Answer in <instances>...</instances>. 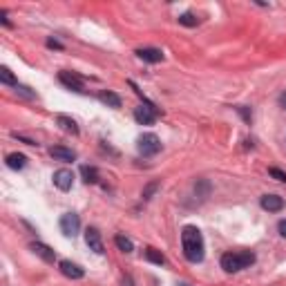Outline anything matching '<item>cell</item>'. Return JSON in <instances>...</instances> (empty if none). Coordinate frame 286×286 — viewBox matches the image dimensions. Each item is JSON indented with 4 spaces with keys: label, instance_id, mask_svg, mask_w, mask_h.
<instances>
[{
    "label": "cell",
    "instance_id": "6da1fadb",
    "mask_svg": "<svg viewBox=\"0 0 286 286\" xmlns=\"http://www.w3.org/2000/svg\"><path fill=\"white\" fill-rule=\"evenodd\" d=\"M181 246H184V255L186 259L192 264L201 262L206 255V246H204V237H201V231L197 226H186L181 231Z\"/></svg>",
    "mask_w": 286,
    "mask_h": 286
},
{
    "label": "cell",
    "instance_id": "7a4b0ae2",
    "mask_svg": "<svg viewBox=\"0 0 286 286\" xmlns=\"http://www.w3.org/2000/svg\"><path fill=\"white\" fill-rule=\"evenodd\" d=\"M251 264H255V255L251 251L221 255V268L226 270V273H237V270H242V268H248Z\"/></svg>",
    "mask_w": 286,
    "mask_h": 286
},
{
    "label": "cell",
    "instance_id": "3957f363",
    "mask_svg": "<svg viewBox=\"0 0 286 286\" xmlns=\"http://www.w3.org/2000/svg\"><path fill=\"white\" fill-rule=\"evenodd\" d=\"M137 148H139V154H143V157H154L157 152H161V139L152 132L141 134L137 141Z\"/></svg>",
    "mask_w": 286,
    "mask_h": 286
},
{
    "label": "cell",
    "instance_id": "277c9868",
    "mask_svg": "<svg viewBox=\"0 0 286 286\" xmlns=\"http://www.w3.org/2000/svg\"><path fill=\"white\" fill-rule=\"evenodd\" d=\"M61 231H63V235L67 237H76L81 231V219L76 212H65L63 217H61Z\"/></svg>",
    "mask_w": 286,
    "mask_h": 286
},
{
    "label": "cell",
    "instance_id": "5b68a950",
    "mask_svg": "<svg viewBox=\"0 0 286 286\" xmlns=\"http://www.w3.org/2000/svg\"><path fill=\"white\" fill-rule=\"evenodd\" d=\"M134 121L141 126H152L157 121V110L154 105H137L134 107Z\"/></svg>",
    "mask_w": 286,
    "mask_h": 286
},
{
    "label": "cell",
    "instance_id": "8992f818",
    "mask_svg": "<svg viewBox=\"0 0 286 286\" xmlns=\"http://www.w3.org/2000/svg\"><path fill=\"white\" fill-rule=\"evenodd\" d=\"M51 179H54V186H56V188L63 190V192L72 190V186H74V173H72V170H67V168L56 170Z\"/></svg>",
    "mask_w": 286,
    "mask_h": 286
},
{
    "label": "cell",
    "instance_id": "52a82bcc",
    "mask_svg": "<svg viewBox=\"0 0 286 286\" xmlns=\"http://www.w3.org/2000/svg\"><path fill=\"white\" fill-rule=\"evenodd\" d=\"M85 244L90 246V251H94L96 255H103V253H105V246H103L101 233H98L96 228H87V231H85Z\"/></svg>",
    "mask_w": 286,
    "mask_h": 286
},
{
    "label": "cell",
    "instance_id": "ba28073f",
    "mask_svg": "<svg viewBox=\"0 0 286 286\" xmlns=\"http://www.w3.org/2000/svg\"><path fill=\"white\" fill-rule=\"evenodd\" d=\"M59 81L63 83L65 87H70V90H74V92H79V94H83V79L81 76H76V74H72V72H61L59 74Z\"/></svg>",
    "mask_w": 286,
    "mask_h": 286
},
{
    "label": "cell",
    "instance_id": "9c48e42d",
    "mask_svg": "<svg viewBox=\"0 0 286 286\" xmlns=\"http://www.w3.org/2000/svg\"><path fill=\"white\" fill-rule=\"evenodd\" d=\"M59 268H61V273H63L65 277H70V279H81L83 275H85V270H83L79 264H72L70 259H61Z\"/></svg>",
    "mask_w": 286,
    "mask_h": 286
},
{
    "label": "cell",
    "instance_id": "30bf717a",
    "mask_svg": "<svg viewBox=\"0 0 286 286\" xmlns=\"http://www.w3.org/2000/svg\"><path fill=\"white\" fill-rule=\"evenodd\" d=\"M137 56L143 61V63H161L163 61V51L157 49V47H141L137 49Z\"/></svg>",
    "mask_w": 286,
    "mask_h": 286
},
{
    "label": "cell",
    "instance_id": "8fae6325",
    "mask_svg": "<svg viewBox=\"0 0 286 286\" xmlns=\"http://www.w3.org/2000/svg\"><path fill=\"white\" fill-rule=\"evenodd\" d=\"M259 204H262V208L268 212H279L284 208V199L279 195H264L262 199H259Z\"/></svg>",
    "mask_w": 286,
    "mask_h": 286
},
{
    "label": "cell",
    "instance_id": "7c38bea8",
    "mask_svg": "<svg viewBox=\"0 0 286 286\" xmlns=\"http://www.w3.org/2000/svg\"><path fill=\"white\" fill-rule=\"evenodd\" d=\"M29 248H32V251L36 253V255H38V257H43L45 259V262H54V259H56V253L54 251H51V248L49 246H45V244H40V242H34V244H29Z\"/></svg>",
    "mask_w": 286,
    "mask_h": 286
},
{
    "label": "cell",
    "instance_id": "4fadbf2b",
    "mask_svg": "<svg viewBox=\"0 0 286 286\" xmlns=\"http://www.w3.org/2000/svg\"><path fill=\"white\" fill-rule=\"evenodd\" d=\"M56 123H59L67 134H74V137L79 134V126H76V121L74 119H70V117H65V114H59V117H56Z\"/></svg>",
    "mask_w": 286,
    "mask_h": 286
},
{
    "label": "cell",
    "instance_id": "5bb4252c",
    "mask_svg": "<svg viewBox=\"0 0 286 286\" xmlns=\"http://www.w3.org/2000/svg\"><path fill=\"white\" fill-rule=\"evenodd\" d=\"M49 154L54 159H59V161H74L76 159V152H72V150L63 148V145H54V148L49 150Z\"/></svg>",
    "mask_w": 286,
    "mask_h": 286
},
{
    "label": "cell",
    "instance_id": "9a60e30c",
    "mask_svg": "<svg viewBox=\"0 0 286 286\" xmlns=\"http://www.w3.org/2000/svg\"><path fill=\"white\" fill-rule=\"evenodd\" d=\"M7 165L12 170H23L27 165V157L20 152H12V154H7Z\"/></svg>",
    "mask_w": 286,
    "mask_h": 286
},
{
    "label": "cell",
    "instance_id": "2e32d148",
    "mask_svg": "<svg viewBox=\"0 0 286 286\" xmlns=\"http://www.w3.org/2000/svg\"><path fill=\"white\" fill-rule=\"evenodd\" d=\"M98 98H101V103H105L110 107H121V96L114 94V92H101Z\"/></svg>",
    "mask_w": 286,
    "mask_h": 286
},
{
    "label": "cell",
    "instance_id": "e0dca14e",
    "mask_svg": "<svg viewBox=\"0 0 286 286\" xmlns=\"http://www.w3.org/2000/svg\"><path fill=\"white\" fill-rule=\"evenodd\" d=\"M114 244H117V248H119V251H123V253H132L134 251L132 239L126 237V235H117V237H114Z\"/></svg>",
    "mask_w": 286,
    "mask_h": 286
},
{
    "label": "cell",
    "instance_id": "ac0fdd59",
    "mask_svg": "<svg viewBox=\"0 0 286 286\" xmlns=\"http://www.w3.org/2000/svg\"><path fill=\"white\" fill-rule=\"evenodd\" d=\"M145 259H148V262H152V264H157V266H163V264H165L163 253L157 251V248H148V251H145Z\"/></svg>",
    "mask_w": 286,
    "mask_h": 286
},
{
    "label": "cell",
    "instance_id": "d6986e66",
    "mask_svg": "<svg viewBox=\"0 0 286 286\" xmlns=\"http://www.w3.org/2000/svg\"><path fill=\"white\" fill-rule=\"evenodd\" d=\"M81 175L87 184H98V170L92 168V165H83L81 168Z\"/></svg>",
    "mask_w": 286,
    "mask_h": 286
},
{
    "label": "cell",
    "instance_id": "ffe728a7",
    "mask_svg": "<svg viewBox=\"0 0 286 286\" xmlns=\"http://www.w3.org/2000/svg\"><path fill=\"white\" fill-rule=\"evenodd\" d=\"M0 81H3L5 85H14V87H18L16 76L12 74V70H9V67H0Z\"/></svg>",
    "mask_w": 286,
    "mask_h": 286
},
{
    "label": "cell",
    "instance_id": "44dd1931",
    "mask_svg": "<svg viewBox=\"0 0 286 286\" xmlns=\"http://www.w3.org/2000/svg\"><path fill=\"white\" fill-rule=\"evenodd\" d=\"M179 25H184V27H197V25H199V18H197L195 14L186 12L179 16Z\"/></svg>",
    "mask_w": 286,
    "mask_h": 286
},
{
    "label": "cell",
    "instance_id": "7402d4cb",
    "mask_svg": "<svg viewBox=\"0 0 286 286\" xmlns=\"http://www.w3.org/2000/svg\"><path fill=\"white\" fill-rule=\"evenodd\" d=\"M157 188H159V181H152V184H148V186H145V188H143V199L148 201L150 197H152L154 192H157Z\"/></svg>",
    "mask_w": 286,
    "mask_h": 286
},
{
    "label": "cell",
    "instance_id": "603a6c76",
    "mask_svg": "<svg viewBox=\"0 0 286 286\" xmlns=\"http://www.w3.org/2000/svg\"><path fill=\"white\" fill-rule=\"evenodd\" d=\"M237 112L242 114V119H244V121H246V123H251V121H253V112H251V107H246V105H239V107H237Z\"/></svg>",
    "mask_w": 286,
    "mask_h": 286
},
{
    "label": "cell",
    "instance_id": "cb8c5ba5",
    "mask_svg": "<svg viewBox=\"0 0 286 286\" xmlns=\"http://www.w3.org/2000/svg\"><path fill=\"white\" fill-rule=\"evenodd\" d=\"M268 175L273 177V179H277V181H282V184H286V173H282L279 168H270Z\"/></svg>",
    "mask_w": 286,
    "mask_h": 286
},
{
    "label": "cell",
    "instance_id": "d4e9b609",
    "mask_svg": "<svg viewBox=\"0 0 286 286\" xmlns=\"http://www.w3.org/2000/svg\"><path fill=\"white\" fill-rule=\"evenodd\" d=\"M16 90H18V94H23V96H27V98H36V94H34V92L29 90V87H25V85H18Z\"/></svg>",
    "mask_w": 286,
    "mask_h": 286
},
{
    "label": "cell",
    "instance_id": "484cf974",
    "mask_svg": "<svg viewBox=\"0 0 286 286\" xmlns=\"http://www.w3.org/2000/svg\"><path fill=\"white\" fill-rule=\"evenodd\" d=\"M47 47H51V49H63V45L59 43V40H54V38H49L47 40Z\"/></svg>",
    "mask_w": 286,
    "mask_h": 286
},
{
    "label": "cell",
    "instance_id": "4316f807",
    "mask_svg": "<svg viewBox=\"0 0 286 286\" xmlns=\"http://www.w3.org/2000/svg\"><path fill=\"white\" fill-rule=\"evenodd\" d=\"M277 231H279V235H282V237H286V219H282L277 223Z\"/></svg>",
    "mask_w": 286,
    "mask_h": 286
},
{
    "label": "cell",
    "instance_id": "83f0119b",
    "mask_svg": "<svg viewBox=\"0 0 286 286\" xmlns=\"http://www.w3.org/2000/svg\"><path fill=\"white\" fill-rule=\"evenodd\" d=\"M279 105H282L284 110H286V92H282V94H279Z\"/></svg>",
    "mask_w": 286,
    "mask_h": 286
},
{
    "label": "cell",
    "instance_id": "f1b7e54d",
    "mask_svg": "<svg viewBox=\"0 0 286 286\" xmlns=\"http://www.w3.org/2000/svg\"><path fill=\"white\" fill-rule=\"evenodd\" d=\"M123 286H132V279L126 277V279H123Z\"/></svg>",
    "mask_w": 286,
    "mask_h": 286
},
{
    "label": "cell",
    "instance_id": "f546056e",
    "mask_svg": "<svg viewBox=\"0 0 286 286\" xmlns=\"http://www.w3.org/2000/svg\"><path fill=\"white\" fill-rule=\"evenodd\" d=\"M179 286H190V284H186V282H181V284H179Z\"/></svg>",
    "mask_w": 286,
    "mask_h": 286
}]
</instances>
